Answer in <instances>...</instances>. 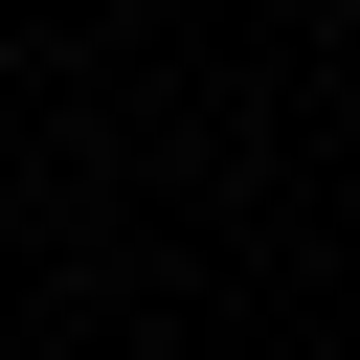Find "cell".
Instances as JSON below:
<instances>
[]
</instances>
